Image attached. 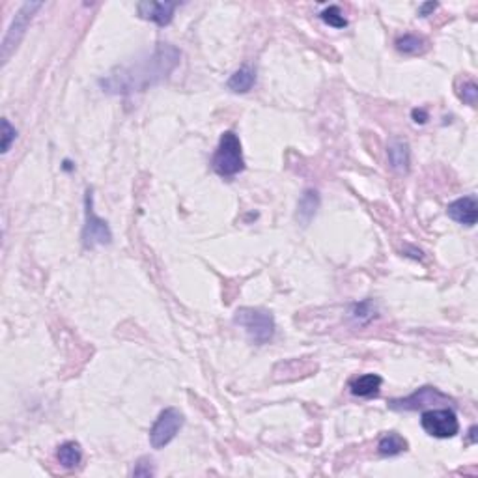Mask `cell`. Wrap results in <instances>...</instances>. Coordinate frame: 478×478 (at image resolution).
I'll list each match as a JSON object with an SVG mask.
<instances>
[{"instance_id":"obj_1","label":"cell","mask_w":478,"mask_h":478,"mask_svg":"<svg viewBox=\"0 0 478 478\" xmlns=\"http://www.w3.org/2000/svg\"><path fill=\"white\" fill-rule=\"evenodd\" d=\"M181 52L174 45L159 43L152 54L133 60L131 64L116 67L105 79L101 86L109 94H135L144 92L148 86L161 83L180 64Z\"/></svg>"},{"instance_id":"obj_2","label":"cell","mask_w":478,"mask_h":478,"mask_svg":"<svg viewBox=\"0 0 478 478\" xmlns=\"http://www.w3.org/2000/svg\"><path fill=\"white\" fill-rule=\"evenodd\" d=\"M211 165H214L215 172L222 178H232V176H238L239 172H243L245 159H243L241 141L233 131L222 133Z\"/></svg>"},{"instance_id":"obj_3","label":"cell","mask_w":478,"mask_h":478,"mask_svg":"<svg viewBox=\"0 0 478 478\" xmlns=\"http://www.w3.org/2000/svg\"><path fill=\"white\" fill-rule=\"evenodd\" d=\"M233 322L247 331V335L254 344H267L275 335V318L269 311L243 306L236 311Z\"/></svg>"},{"instance_id":"obj_4","label":"cell","mask_w":478,"mask_h":478,"mask_svg":"<svg viewBox=\"0 0 478 478\" xmlns=\"http://www.w3.org/2000/svg\"><path fill=\"white\" fill-rule=\"evenodd\" d=\"M84 215H86V220H84L83 228V245L86 249L109 245L112 241V232H110L109 222L96 214L90 189L86 191V198H84Z\"/></svg>"},{"instance_id":"obj_5","label":"cell","mask_w":478,"mask_h":478,"mask_svg":"<svg viewBox=\"0 0 478 478\" xmlns=\"http://www.w3.org/2000/svg\"><path fill=\"white\" fill-rule=\"evenodd\" d=\"M420 424H422V430L428 435L437 437V439H448V437H454L459 432L458 417L448 407H439V409L433 407V409L424 411L422 419H420Z\"/></svg>"},{"instance_id":"obj_6","label":"cell","mask_w":478,"mask_h":478,"mask_svg":"<svg viewBox=\"0 0 478 478\" xmlns=\"http://www.w3.org/2000/svg\"><path fill=\"white\" fill-rule=\"evenodd\" d=\"M181 426H183V415L176 407H167L165 411L159 413L154 426L149 430V443L157 450L165 448L178 435Z\"/></svg>"},{"instance_id":"obj_7","label":"cell","mask_w":478,"mask_h":478,"mask_svg":"<svg viewBox=\"0 0 478 478\" xmlns=\"http://www.w3.org/2000/svg\"><path fill=\"white\" fill-rule=\"evenodd\" d=\"M450 398L443 395L439 388L435 387H420L415 391L413 395L406 398H396L388 402V407L395 411H417L424 407H435L437 404H450Z\"/></svg>"},{"instance_id":"obj_8","label":"cell","mask_w":478,"mask_h":478,"mask_svg":"<svg viewBox=\"0 0 478 478\" xmlns=\"http://www.w3.org/2000/svg\"><path fill=\"white\" fill-rule=\"evenodd\" d=\"M39 8H41V2H26V4L21 6L19 12L15 13V19H13L12 26H10V30H8L6 34V38H4V43H2V59H4V62H6L8 56H10V51H12L13 47H17L21 38L25 36L26 26H28L30 19H32V15L38 12Z\"/></svg>"},{"instance_id":"obj_9","label":"cell","mask_w":478,"mask_h":478,"mask_svg":"<svg viewBox=\"0 0 478 478\" xmlns=\"http://www.w3.org/2000/svg\"><path fill=\"white\" fill-rule=\"evenodd\" d=\"M446 214L453 220L464 225V227H475L478 220V202L475 194H467L461 196L458 200H454L453 204H448Z\"/></svg>"},{"instance_id":"obj_10","label":"cell","mask_w":478,"mask_h":478,"mask_svg":"<svg viewBox=\"0 0 478 478\" xmlns=\"http://www.w3.org/2000/svg\"><path fill=\"white\" fill-rule=\"evenodd\" d=\"M176 8H178L176 2H141L136 10L143 19L154 21L159 26H167L174 17Z\"/></svg>"},{"instance_id":"obj_11","label":"cell","mask_w":478,"mask_h":478,"mask_svg":"<svg viewBox=\"0 0 478 478\" xmlns=\"http://www.w3.org/2000/svg\"><path fill=\"white\" fill-rule=\"evenodd\" d=\"M382 385L383 380L377 374H364L349 383V388H351V395L359 396V398H372L380 393Z\"/></svg>"},{"instance_id":"obj_12","label":"cell","mask_w":478,"mask_h":478,"mask_svg":"<svg viewBox=\"0 0 478 478\" xmlns=\"http://www.w3.org/2000/svg\"><path fill=\"white\" fill-rule=\"evenodd\" d=\"M320 207V196L314 189H306L298 204V220L301 225H309Z\"/></svg>"},{"instance_id":"obj_13","label":"cell","mask_w":478,"mask_h":478,"mask_svg":"<svg viewBox=\"0 0 478 478\" xmlns=\"http://www.w3.org/2000/svg\"><path fill=\"white\" fill-rule=\"evenodd\" d=\"M254 83H256L254 70L249 67V65H243V67H239L238 72L232 73V77L228 79V88L236 92V94H245L254 86Z\"/></svg>"},{"instance_id":"obj_14","label":"cell","mask_w":478,"mask_h":478,"mask_svg":"<svg viewBox=\"0 0 478 478\" xmlns=\"http://www.w3.org/2000/svg\"><path fill=\"white\" fill-rule=\"evenodd\" d=\"M388 163L396 172L409 170V148L404 141H393L388 144Z\"/></svg>"},{"instance_id":"obj_15","label":"cell","mask_w":478,"mask_h":478,"mask_svg":"<svg viewBox=\"0 0 478 478\" xmlns=\"http://www.w3.org/2000/svg\"><path fill=\"white\" fill-rule=\"evenodd\" d=\"M377 450L382 456H398V454L407 450V441L402 437L400 433L387 432L383 433L382 439L377 443Z\"/></svg>"},{"instance_id":"obj_16","label":"cell","mask_w":478,"mask_h":478,"mask_svg":"<svg viewBox=\"0 0 478 478\" xmlns=\"http://www.w3.org/2000/svg\"><path fill=\"white\" fill-rule=\"evenodd\" d=\"M56 459H59L60 466L65 467V469H75L81 464V459H83L81 445L75 443V441H67L64 445H60L59 453H56Z\"/></svg>"},{"instance_id":"obj_17","label":"cell","mask_w":478,"mask_h":478,"mask_svg":"<svg viewBox=\"0 0 478 478\" xmlns=\"http://www.w3.org/2000/svg\"><path fill=\"white\" fill-rule=\"evenodd\" d=\"M396 49L404 54H417L426 49V39L413 36V34H406L396 39Z\"/></svg>"},{"instance_id":"obj_18","label":"cell","mask_w":478,"mask_h":478,"mask_svg":"<svg viewBox=\"0 0 478 478\" xmlns=\"http://www.w3.org/2000/svg\"><path fill=\"white\" fill-rule=\"evenodd\" d=\"M320 17H322V21L325 23V25L335 26V28H344V26H348V21H346V17H344L338 6L325 8V10L320 13Z\"/></svg>"},{"instance_id":"obj_19","label":"cell","mask_w":478,"mask_h":478,"mask_svg":"<svg viewBox=\"0 0 478 478\" xmlns=\"http://www.w3.org/2000/svg\"><path fill=\"white\" fill-rule=\"evenodd\" d=\"M15 136H17V131H15V127H12V123L4 118V120H2V146H0L2 154H6L8 149H10L12 143L15 141Z\"/></svg>"},{"instance_id":"obj_20","label":"cell","mask_w":478,"mask_h":478,"mask_svg":"<svg viewBox=\"0 0 478 478\" xmlns=\"http://www.w3.org/2000/svg\"><path fill=\"white\" fill-rule=\"evenodd\" d=\"M459 97L466 101L467 105H471V107H475L477 105V97H478V86L472 81H469V83L464 84V88H461V92H459Z\"/></svg>"},{"instance_id":"obj_21","label":"cell","mask_w":478,"mask_h":478,"mask_svg":"<svg viewBox=\"0 0 478 478\" xmlns=\"http://www.w3.org/2000/svg\"><path fill=\"white\" fill-rule=\"evenodd\" d=\"M156 475V471H154V467H152V459L148 458H143L138 464H136V467L133 469V477H154Z\"/></svg>"},{"instance_id":"obj_22","label":"cell","mask_w":478,"mask_h":478,"mask_svg":"<svg viewBox=\"0 0 478 478\" xmlns=\"http://www.w3.org/2000/svg\"><path fill=\"white\" fill-rule=\"evenodd\" d=\"M435 8H437V4H435V2H426V4H422V6L419 8V13L422 15V17H426L428 13L433 12Z\"/></svg>"},{"instance_id":"obj_23","label":"cell","mask_w":478,"mask_h":478,"mask_svg":"<svg viewBox=\"0 0 478 478\" xmlns=\"http://www.w3.org/2000/svg\"><path fill=\"white\" fill-rule=\"evenodd\" d=\"M413 120L417 123H424L428 120V114H426V110H422V109H415L413 110Z\"/></svg>"}]
</instances>
